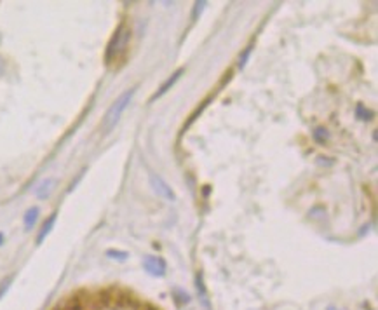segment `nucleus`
Segmentation results:
<instances>
[{
    "label": "nucleus",
    "instance_id": "f8f14e48",
    "mask_svg": "<svg viewBox=\"0 0 378 310\" xmlns=\"http://www.w3.org/2000/svg\"><path fill=\"white\" fill-rule=\"evenodd\" d=\"M251 52H253V44H249L248 47L244 49V52L241 54V58H239V68L241 70L248 65V59H249V56H251Z\"/></svg>",
    "mask_w": 378,
    "mask_h": 310
},
{
    "label": "nucleus",
    "instance_id": "4468645a",
    "mask_svg": "<svg viewBox=\"0 0 378 310\" xmlns=\"http://www.w3.org/2000/svg\"><path fill=\"white\" fill-rule=\"evenodd\" d=\"M12 279H14V276H9L7 279H3L2 283H0V300L3 298V295L9 291V288H10V283H12Z\"/></svg>",
    "mask_w": 378,
    "mask_h": 310
},
{
    "label": "nucleus",
    "instance_id": "9b49d317",
    "mask_svg": "<svg viewBox=\"0 0 378 310\" xmlns=\"http://www.w3.org/2000/svg\"><path fill=\"white\" fill-rule=\"evenodd\" d=\"M107 256L112 260H117V262H126L129 258V253L127 251H119V249H108Z\"/></svg>",
    "mask_w": 378,
    "mask_h": 310
},
{
    "label": "nucleus",
    "instance_id": "9d476101",
    "mask_svg": "<svg viewBox=\"0 0 378 310\" xmlns=\"http://www.w3.org/2000/svg\"><path fill=\"white\" fill-rule=\"evenodd\" d=\"M312 138H314V142L319 143V145H326L330 135H328V131L324 128H317L316 131L312 133Z\"/></svg>",
    "mask_w": 378,
    "mask_h": 310
},
{
    "label": "nucleus",
    "instance_id": "f257e3e1",
    "mask_svg": "<svg viewBox=\"0 0 378 310\" xmlns=\"http://www.w3.org/2000/svg\"><path fill=\"white\" fill-rule=\"evenodd\" d=\"M129 38H131V28L127 26L126 23H121L117 26V30L114 31L110 42L107 45V51H105V61L107 65H114V63L121 61L127 52V45H129Z\"/></svg>",
    "mask_w": 378,
    "mask_h": 310
},
{
    "label": "nucleus",
    "instance_id": "dca6fc26",
    "mask_svg": "<svg viewBox=\"0 0 378 310\" xmlns=\"http://www.w3.org/2000/svg\"><path fill=\"white\" fill-rule=\"evenodd\" d=\"M204 7H206V2H195V5H193V12H192V19L193 21L199 17V14L204 10Z\"/></svg>",
    "mask_w": 378,
    "mask_h": 310
},
{
    "label": "nucleus",
    "instance_id": "39448f33",
    "mask_svg": "<svg viewBox=\"0 0 378 310\" xmlns=\"http://www.w3.org/2000/svg\"><path fill=\"white\" fill-rule=\"evenodd\" d=\"M183 73H185V68H183V66H182V68H178V70H176V72L173 73V75L169 77V79L166 80V82L162 84L161 87H159V91H157V93L154 94V96L150 98V101H157L159 98H162V96H164V94H168L169 91H171L173 87L176 86V82H178V80L182 79V75H183Z\"/></svg>",
    "mask_w": 378,
    "mask_h": 310
},
{
    "label": "nucleus",
    "instance_id": "ddd939ff",
    "mask_svg": "<svg viewBox=\"0 0 378 310\" xmlns=\"http://www.w3.org/2000/svg\"><path fill=\"white\" fill-rule=\"evenodd\" d=\"M356 114H358V117L361 119V121H370V119H372V115H373L372 112L366 110L363 105H358V108H356Z\"/></svg>",
    "mask_w": 378,
    "mask_h": 310
},
{
    "label": "nucleus",
    "instance_id": "20e7f679",
    "mask_svg": "<svg viewBox=\"0 0 378 310\" xmlns=\"http://www.w3.org/2000/svg\"><path fill=\"white\" fill-rule=\"evenodd\" d=\"M143 269L152 277H164L168 265H166L164 258H161V256H145Z\"/></svg>",
    "mask_w": 378,
    "mask_h": 310
},
{
    "label": "nucleus",
    "instance_id": "f03ea898",
    "mask_svg": "<svg viewBox=\"0 0 378 310\" xmlns=\"http://www.w3.org/2000/svg\"><path fill=\"white\" fill-rule=\"evenodd\" d=\"M134 94H136V87H131V89L124 91V93H122L121 96H119L117 100L112 103V107L108 108V112L105 114V117H103V124H101V131H103L105 135L110 133L112 129L117 126V122L121 121L124 110L129 107L131 101H133Z\"/></svg>",
    "mask_w": 378,
    "mask_h": 310
},
{
    "label": "nucleus",
    "instance_id": "7ed1b4c3",
    "mask_svg": "<svg viewBox=\"0 0 378 310\" xmlns=\"http://www.w3.org/2000/svg\"><path fill=\"white\" fill-rule=\"evenodd\" d=\"M150 185H152L154 192L157 193L159 197L169 200V202H175V200H176V193L173 192L171 186H169L168 183L164 181V178H162V176L155 174V172H150Z\"/></svg>",
    "mask_w": 378,
    "mask_h": 310
},
{
    "label": "nucleus",
    "instance_id": "f3484780",
    "mask_svg": "<svg viewBox=\"0 0 378 310\" xmlns=\"http://www.w3.org/2000/svg\"><path fill=\"white\" fill-rule=\"evenodd\" d=\"M5 73V61H3V58L0 56V77Z\"/></svg>",
    "mask_w": 378,
    "mask_h": 310
},
{
    "label": "nucleus",
    "instance_id": "0eeeda50",
    "mask_svg": "<svg viewBox=\"0 0 378 310\" xmlns=\"http://www.w3.org/2000/svg\"><path fill=\"white\" fill-rule=\"evenodd\" d=\"M56 218H58V213H52L51 216L44 221V225H42L40 232H38V235H37V244H42V242L45 241V237L51 234L52 227H54V223H56Z\"/></svg>",
    "mask_w": 378,
    "mask_h": 310
},
{
    "label": "nucleus",
    "instance_id": "2eb2a0df",
    "mask_svg": "<svg viewBox=\"0 0 378 310\" xmlns=\"http://www.w3.org/2000/svg\"><path fill=\"white\" fill-rule=\"evenodd\" d=\"M173 293H175L176 297H178V302H180V304H189V302H190V297H189V295H187L183 290H178V288H176V290L173 291Z\"/></svg>",
    "mask_w": 378,
    "mask_h": 310
},
{
    "label": "nucleus",
    "instance_id": "423d86ee",
    "mask_svg": "<svg viewBox=\"0 0 378 310\" xmlns=\"http://www.w3.org/2000/svg\"><path fill=\"white\" fill-rule=\"evenodd\" d=\"M195 290H197V295H199V300L200 304L206 307V310H211V304H209V295H207V290H206V284H204V277H202V272H197L195 274Z\"/></svg>",
    "mask_w": 378,
    "mask_h": 310
},
{
    "label": "nucleus",
    "instance_id": "a211bd4d",
    "mask_svg": "<svg viewBox=\"0 0 378 310\" xmlns=\"http://www.w3.org/2000/svg\"><path fill=\"white\" fill-rule=\"evenodd\" d=\"M2 244H3V234L0 232V246H2Z\"/></svg>",
    "mask_w": 378,
    "mask_h": 310
},
{
    "label": "nucleus",
    "instance_id": "6e6552de",
    "mask_svg": "<svg viewBox=\"0 0 378 310\" xmlns=\"http://www.w3.org/2000/svg\"><path fill=\"white\" fill-rule=\"evenodd\" d=\"M54 185L56 181L52 178H47L44 179V181L40 183V185L37 186V190H35V193H37L38 199H47L49 195H51V192L54 190Z\"/></svg>",
    "mask_w": 378,
    "mask_h": 310
},
{
    "label": "nucleus",
    "instance_id": "1a4fd4ad",
    "mask_svg": "<svg viewBox=\"0 0 378 310\" xmlns=\"http://www.w3.org/2000/svg\"><path fill=\"white\" fill-rule=\"evenodd\" d=\"M37 220H38V207H30V209L24 213V218H23L24 228L31 230V228L35 227V223H37Z\"/></svg>",
    "mask_w": 378,
    "mask_h": 310
}]
</instances>
